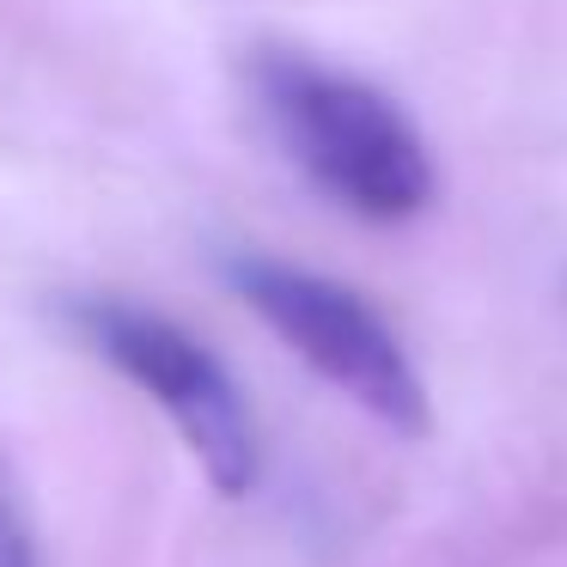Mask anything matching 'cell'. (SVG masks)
<instances>
[{
  "instance_id": "3",
  "label": "cell",
  "mask_w": 567,
  "mask_h": 567,
  "mask_svg": "<svg viewBox=\"0 0 567 567\" xmlns=\"http://www.w3.org/2000/svg\"><path fill=\"white\" fill-rule=\"evenodd\" d=\"M74 330L135 384L141 396L165 409V421L177 427V440L189 445V457L202 464V476L214 482V494L245 501L257 488L262 445L257 421H250L245 396H238L233 372L220 367L208 342L172 323L165 311L128 306V299H80Z\"/></svg>"
},
{
  "instance_id": "4",
  "label": "cell",
  "mask_w": 567,
  "mask_h": 567,
  "mask_svg": "<svg viewBox=\"0 0 567 567\" xmlns=\"http://www.w3.org/2000/svg\"><path fill=\"white\" fill-rule=\"evenodd\" d=\"M0 567H38V543H31V525L7 482H0Z\"/></svg>"
},
{
  "instance_id": "1",
  "label": "cell",
  "mask_w": 567,
  "mask_h": 567,
  "mask_svg": "<svg viewBox=\"0 0 567 567\" xmlns=\"http://www.w3.org/2000/svg\"><path fill=\"white\" fill-rule=\"evenodd\" d=\"M250 92L293 172L342 214L403 226L433 208L440 172L427 141L403 116V104L372 80L311 62L299 50H257Z\"/></svg>"
},
{
  "instance_id": "2",
  "label": "cell",
  "mask_w": 567,
  "mask_h": 567,
  "mask_svg": "<svg viewBox=\"0 0 567 567\" xmlns=\"http://www.w3.org/2000/svg\"><path fill=\"white\" fill-rule=\"evenodd\" d=\"M226 275H233L238 299L348 403H360L372 421L409 433V440L433 427V403L415 360L354 287L281 257H233Z\"/></svg>"
}]
</instances>
